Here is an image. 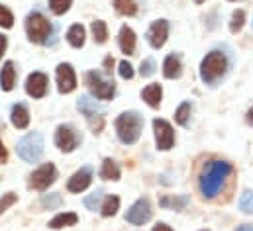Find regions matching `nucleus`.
Listing matches in <instances>:
<instances>
[{"label":"nucleus","instance_id":"f257e3e1","mask_svg":"<svg viewBox=\"0 0 253 231\" xmlns=\"http://www.w3.org/2000/svg\"><path fill=\"white\" fill-rule=\"evenodd\" d=\"M232 165L226 161H210L204 165L200 178H198V186H200V194L206 200H212L220 194L226 178L232 174Z\"/></svg>","mask_w":253,"mask_h":231},{"label":"nucleus","instance_id":"f03ea898","mask_svg":"<svg viewBox=\"0 0 253 231\" xmlns=\"http://www.w3.org/2000/svg\"><path fill=\"white\" fill-rule=\"evenodd\" d=\"M228 69H230V61L226 57V53L214 49V51H210L206 57L202 59V63H200V78L206 84L216 86L226 77Z\"/></svg>","mask_w":253,"mask_h":231},{"label":"nucleus","instance_id":"7ed1b4c3","mask_svg":"<svg viewBox=\"0 0 253 231\" xmlns=\"http://www.w3.org/2000/svg\"><path fill=\"white\" fill-rule=\"evenodd\" d=\"M143 127V117L137 112H124L116 119V133L124 145H133L139 139Z\"/></svg>","mask_w":253,"mask_h":231},{"label":"nucleus","instance_id":"20e7f679","mask_svg":"<svg viewBox=\"0 0 253 231\" xmlns=\"http://www.w3.org/2000/svg\"><path fill=\"white\" fill-rule=\"evenodd\" d=\"M53 28L51 22L42 12H30L26 18V34L28 39L34 43H47V38L51 36Z\"/></svg>","mask_w":253,"mask_h":231},{"label":"nucleus","instance_id":"39448f33","mask_svg":"<svg viewBox=\"0 0 253 231\" xmlns=\"http://www.w3.org/2000/svg\"><path fill=\"white\" fill-rule=\"evenodd\" d=\"M16 151H18V157L24 159L26 163H36V161H40L42 155H43V137H42V133L32 131V133H28L26 137H22V139L18 141Z\"/></svg>","mask_w":253,"mask_h":231},{"label":"nucleus","instance_id":"423d86ee","mask_svg":"<svg viewBox=\"0 0 253 231\" xmlns=\"http://www.w3.org/2000/svg\"><path fill=\"white\" fill-rule=\"evenodd\" d=\"M86 84H88L90 92H92L96 98H100V100H110V98L114 96V92H116L114 82H112V80H106V78H104L100 73H96V71L86 73Z\"/></svg>","mask_w":253,"mask_h":231},{"label":"nucleus","instance_id":"0eeeda50","mask_svg":"<svg viewBox=\"0 0 253 231\" xmlns=\"http://www.w3.org/2000/svg\"><path fill=\"white\" fill-rule=\"evenodd\" d=\"M55 178H57V169L51 163H47V165H43V167H40V169H36L32 173V176H30V186L34 190L43 192V190H47L55 182Z\"/></svg>","mask_w":253,"mask_h":231},{"label":"nucleus","instance_id":"6e6552de","mask_svg":"<svg viewBox=\"0 0 253 231\" xmlns=\"http://www.w3.org/2000/svg\"><path fill=\"white\" fill-rule=\"evenodd\" d=\"M153 131H155V141H157V149L161 151H169L175 145V133L169 121L165 119H153Z\"/></svg>","mask_w":253,"mask_h":231},{"label":"nucleus","instance_id":"1a4fd4ad","mask_svg":"<svg viewBox=\"0 0 253 231\" xmlns=\"http://www.w3.org/2000/svg\"><path fill=\"white\" fill-rule=\"evenodd\" d=\"M151 220V204L149 198H139L126 212V222L131 226H143Z\"/></svg>","mask_w":253,"mask_h":231},{"label":"nucleus","instance_id":"9d476101","mask_svg":"<svg viewBox=\"0 0 253 231\" xmlns=\"http://www.w3.org/2000/svg\"><path fill=\"white\" fill-rule=\"evenodd\" d=\"M81 143V137L77 133V129L73 125H59L55 131V145L63 151V153H71L77 149V145Z\"/></svg>","mask_w":253,"mask_h":231},{"label":"nucleus","instance_id":"9b49d317","mask_svg":"<svg viewBox=\"0 0 253 231\" xmlns=\"http://www.w3.org/2000/svg\"><path fill=\"white\" fill-rule=\"evenodd\" d=\"M167 38H169V22L167 20H157V22H153L149 26V30H147V41H149V45L153 49L163 47L165 41H167Z\"/></svg>","mask_w":253,"mask_h":231},{"label":"nucleus","instance_id":"f8f14e48","mask_svg":"<svg viewBox=\"0 0 253 231\" xmlns=\"http://www.w3.org/2000/svg\"><path fill=\"white\" fill-rule=\"evenodd\" d=\"M55 78H57V86H59V92H73L75 86H77V77H75V71L69 63H61L57 67V73H55Z\"/></svg>","mask_w":253,"mask_h":231},{"label":"nucleus","instance_id":"ddd939ff","mask_svg":"<svg viewBox=\"0 0 253 231\" xmlns=\"http://www.w3.org/2000/svg\"><path fill=\"white\" fill-rule=\"evenodd\" d=\"M77 108H79V112L83 116H86V119L90 121V125H94V119H98V121H104V108L100 106V104H96L94 100H90L88 96H81L79 98V102H77Z\"/></svg>","mask_w":253,"mask_h":231},{"label":"nucleus","instance_id":"4468645a","mask_svg":"<svg viewBox=\"0 0 253 231\" xmlns=\"http://www.w3.org/2000/svg\"><path fill=\"white\" fill-rule=\"evenodd\" d=\"M26 90L32 98H43L47 92V77L43 73H32L26 80Z\"/></svg>","mask_w":253,"mask_h":231},{"label":"nucleus","instance_id":"2eb2a0df","mask_svg":"<svg viewBox=\"0 0 253 231\" xmlns=\"http://www.w3.org/2000/svg\"><path fill=\"white\" fill-rule=\"evenodd\" d=\"M90 182H92V171H90L88 167H84V169L77 171V173L69 178V182H67V190L79 194V192L86 190V188L90 186Z\"/></svg>","mask_w":253,"mask_h":231},{"label":"nucleus","instance_id":"dca6fc26","mask_svg":"<svg viewBox=\"0 0 253 231\" xmlns=\"http://www.w3.org/2000/svg\"><path fill=\"white\" fill-rule=\"evenodd\" d=\"M16 84V69H14V63L12 61H6L0 69V86L2 90L10 92Z\"/></svg>","mask_w":253,"mask_h":231},{"label":"nucleus","instance_id":"f3484780","mask_svg":"<svg viewBox=\"0 0 253 231\" xmlns=\"http://www.w3.org/2000/svg\"><path fill=\"white\" fill-rule=\"evenodd\" d=\"M118 43H120L122 53H126V55H133V51H135V34H133V30H131V28L124 26V28L120 30Z\"/></svg>","mask_w":253,"mask_h":231},{"label":"nucleus","instance_id":"a211bd4d","mask_svg":"<svg viewBox=\"0 0 253 231\" xmlns=\"http://www.w3.org/2000/svg\"><path fill=\"white\" fill-rule=\"evenodd\" d=\"M183 73V63L179 55H169L163 63V75L165 78H179Z\"/></svg>","mask_w":253,"mask_h":231},{"label":"nucleus","instance_id":"6ab92c4d","mask_svg":"<svg viewBox=\"0 0 253 231\" xmlns=\"http://www.w3.org/2000/svg\"><path fill=\"white\" fill-rule=\"evenodd\" d=\"M161 96H163V90H161V84H149L141 90V98L147 102V106L151 108H159L161 104Z\"/></svg>","mask_w":253,"mask_h":231},{"label":"nucleus","instance_id":"aec40b11","mask_svg":"<svg viewBox=\"0 0 253 231\" xmlns=\"http://www.w3.org/2000/svg\"><path fill=\"white\" fill-rule=\"evenodd\" d=\"M190 198L189 196H163L159 200V206L165 208V210H175V212H181L189 206Z\"/></svg>","mask_w":253,"mask_h":231},{"label":"nucleus","instance_id":"412c9836","mask_svg":"<svg viewBox=\"0 0 253 231\" xmlns=\"http://www.w3.org/2000/svg\"><path fill=\"white\" fill-rule=\"evenodd\" d=\"M10 119H12V123H14L18 129H26V127L30 125V112H28V108H26L24 104H16V106L12 108Z\"/></svg>","mask_w":253,"mask_h":231},{"label":"nucleus","instance_id":"4be33fe9","mask_svg":"<svg viewBox=\"0 0 253 231\" xmlns=\"http://www.w3.org/2000/svg\"><path fill=\"white\" fill-rule=\"evenodd\" d=\"M84 38H86V32H84V28H83L81 24L71 26L69 32H67V41H69L73 47H77V49L84 45Z\"/></svg>","mask_w":253,"mask_h":231},{"label":"nucleus","instance_id":"5701e85b","mask_svg":"<svg viewBox=\"0 0 253 231\" xmlns=\"http://www.w3.org/2000/svg\"><path fill=\"white\" fill-rule=\"evenodd\" d=\"M77 222H79L77 214H73V212H65V214H59V216H55V218L49 222V228H51V230H61V228L75 226Z\"/></svg>","mask_w":253,"mask_h":231},{"label":"nucleus","instance_id":"b1692460","mask_svg":"<svg viewBox=\"0 0 253 231\" xmlns=\"http://www.w3.org/2000/svg\"><path fill=\"white\" fill-rule=\"evenodd\" d=\"M100 178H104V180H120V167L112 159H104L102 169H100Z\"/></svg>","mask_w":253,"mask_h":231},{"label":"nucleus","instance_id":"393cba45","mask_svg":"<svg viewBox=\"0 0 253 231\" xmlns=\"http://www.w3.org/2000/svg\"><path fill=\"white\" fill-rule=\"evenodd\" d=\"M118 208H120V198H118V196H108V198L104 200V204L100 206V210H102V216H104V218L114 216V214L118 212Z\"/></svg>","mask_w":253,"mask_h":231},{"label":"nucleus","instance_id":"a878e982","mask_svg":"<svg viewBox=\"0 0 253 231\" xmlns=\"http://www.w3.org/2000/svg\"><path fill=\"white\" fill-rule=\"evenodd\" d=\"M114 8L122 16H133L137 12V6L133 0H114Z\"/></svg>","mask_w":253,"mask_h":231},{"label":"nucleus","instance_id":"bb28decb","mask_svg":"<svg viewBox=\"0 0 253 231\" xmlns=\"http://www.w3.org/2000/svg\"><path fill=\"white\" fill-rule=\"evenodd\" d=\"M92 36H94V41L96 43H104L106 38H108V28L102 20H96L92 22Z\"/></svg>","mask_w":253,"mask_h":231},{"label":"nucleus","instance_id":"cd10ccee","mask_svg":"<svg viewBox=\"0 0 253 231\" xmlns=\"http://www.w3.org/2000/svg\"><path fill=\"white\" fill-rule=\"evenodd\" d=\"M189 117H190V104L189 102H183V104L177 108V112H175V119H177L179 125L187 127V125H189Z\"/></svg>","mask_w":253,"mask_h":231},{"label":"nucleus","instance_id":"c85d7f7f","mask_svg":"<svg viewBox=\"0 0 253 231\" xmlns=\"http://www.w3.org/2000/svg\"><path fill=\"white\" fill-rule=\"evenodd\" d=\"M246 24V12L244 10H236L232 14V22H230V32L232 34H238Z\"/></svg>","mask_w":253,"mask_h":231},{"label":"nucleus","instance_id":"c756f323","mask_svg":"<svg viewBox=\"0 0 253 231\" xmlns=\"http://www.w3.org/2000/svg\"><path fill=\"white\" fill-rule=\"evenodd\" d=\"M61 194L59 192H53V194H43V198H42V204H43V208H47V210H55V208H59L61 206Z\"/></svg>","mask_w":253,"mask_h":231},{"label":"nucleus","instance_id":"7c9ffc66","mask_svg":"<svg viewBox=\"0 0 253 231\" xmlns=\"http://www.w3.org/2000/svg\"><path fill=\"white\" fill-rule=\"evenodd\" d=\"M240 210H242L244 214H253V192L252 190H248V192L242 194V198H240Z\"/></svg>","mask_w":253,"mask_h":231},{"label":"nucleus","instance_id":"2f4dec72","mask_svg":"<svg viewBox=\"0 0 253 231\" xmlns=\"http://www.w3.org/2000/svg\"><path fill=\"white\" fill-rule=\"evenodd\" d=\"M71 4H73V0H49V6L53 10V14H57V16L65 14L71 8Z\"/></svg>","mask_w":253,"mask_h":231},{"label":"nucleus","instance_id":"473e14b6","mask_svg":"<svg viewBox=\"0 0 253 231\" xmlns=\"http://www.w3.org/2000/svg\"><path fill=\"white\" fill-rule=\"evenodd\" d=\"M100 202H102V190H96V192H92L90 196L84 198V206H86L88 210H92V212L100 206Z\"/></svg>","mask_w":253,"mask_h":231},{"label":"nucleus","instance_id":"72a5a7b5","mask_svg":"<svg viewBox=\"0 0 253 231\" xmlns=\"http://www.w3.org/2000/svg\"><path fill=\"white\" fill-rule=\"evenodd\" d=\"M12 26H14V16H12V12H10L8 8L0 6V28L10 30Z\"/></svg>","mask_w":253,"mask_h":231},{"label":"nucleus","instance_id":"f704fd0d","mask_svg":"<svg viewBox=\"0 0 253 231\" xmlns=\"http://www.w3.org/2000/svg\"><path fill=\"white\" fill-rule=\"evenodd\" d=\"M155 73V61L153 59H143L141 67H139V75L141 77H151Z\"/></svg>","mask_w":253,"mask_h":231},{"label":"nucleus","instance_id":"c9c22d12","mask_svg":"<svg viewBox=\"0 0 253 231\" xmlns=\"http://www.w3.org/2000/svg\"><path fill=\"white\" fill-rule=\"evenodd\" d=\"M16 194H12V192H8V194H4L2 198H0V214H4L12 204H16Z\"/></svg>","mask_w":253,"mask_h":231},{"label":"nucleus","instance_id":"e433bc0d","mask_svg":"<svg viewBox=\"0 0 253 231\" xmlns=\"http://www.w3.org/2000/svg\"><path fill=\"white\" fill-rule=\"evenodd\" d=\"M120 77L126 78V80H129V78L133 77V67H131L127 61H122V63H120Z\"/></svg>","mask_w":253,"mask_h":231},{"label":"nucleus","instance_id":"4c0bfd02","mask_svg":"<svg viewBox=\"0 0 253 231\" xmlns=\"http://www.w3.org/2000/svg\"><path fill=\"white\" fill-rule=\"evenodd\" d=\"M6 159H8V153H6V147H4V143L0 141V163H6Z\"/></svg>","mask_w":253,"mask_h":231},{"label":"nucleus","instance_id":"58836bf2","mask_svg":"<svg viewBox=\"0 0 253 231\" xmlns=\"http://www.w3.org/2000/svg\"><path fill=\"white\" fill-rule=\"evenodd\" d=\"M153 231H173L167 224H157L155 228H153Z\"/></svg>","mask_w":253,"mask_h":231},{"label":"nucleus","instance_id":"ea45409f","mask_svg":"<svg viewBox=\"0 0 253 231\" xmlns=\"http://www.w3.org/2000/svg\"><path fill=\"white\" fill-rule=\"evenodd\" d=\"M236 231H253V226L252 224H244V226H240Z\"/></svg>","mask_w":253,"mask_h":231},{"label":"nucleus","instance_id":"a19ab883","mask_svg":"<svg viewBox=\"0 0 253 231\" xmlns=\"http://www.w3.org/2000/svg\"><path fill=\"white\" fill-rule=\"evenodd\" d=\"M112 65H114V61H112V57H106V61H104V67H106V69L110 71V67H112Z\"/></svg>","mask_w":253,"mask_h":231},{"label":"nucleus","instance_id":"79ce46f5","mask_svg":"<svg viewBox=\"0 0 253 231\" xmlns=\"http://www.w3.org/2000/svg\"><path fill=\"white\" fill-rule=\"evenodd\" d=\"M248 121L253 125V108H250V112H248Z\"/></svg>","mask_w":253,"mask_h":231},{"label":"nucleus","instance_id":"37998d69","mask_svg":"<svg viewBox=\"0 0 253 231\" xmlns=\"http://www.w3.org/2000/svg\"><path fill=\"white\" fill-rule=\"evenodd\" d=\"M194 2H196V4H202V2H204V0H194Z\"/></svg>","mask_w":253,"mask_h":231},{"label":"nucleus","instance_id":"c03bdc74","mask_svg":"<svg viewBox=\"0 0 253 231\" xmlns=\"http://www.w3.org/2000/svg\"><path fill=\"white\" fill-rule=\"evenodd\" d=\"M204 231H208V230H204Z\"/></svg>","mask_w":253,"mask_h":231}]
</instances>
